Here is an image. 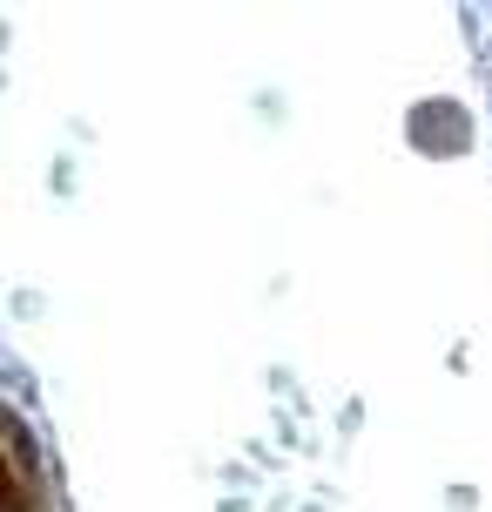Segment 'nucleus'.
I'll return each mask as SVG.
<instances>
[{
	"label": "nucleus",
	"instance_id": "nucleus-1",
	"mask_svg": "<svg viewBox=\"0 0 492 512\" xmlns=\"http://www.w3.org/2000/svg\"><path fill=\"white\" fill-rule=\"evenodd\" d=\"M7 512H34V459H27V432L7 425Z\"/></svg>",
	"mask_w": 492,
	"mask_h": 512
}]
</instances>
